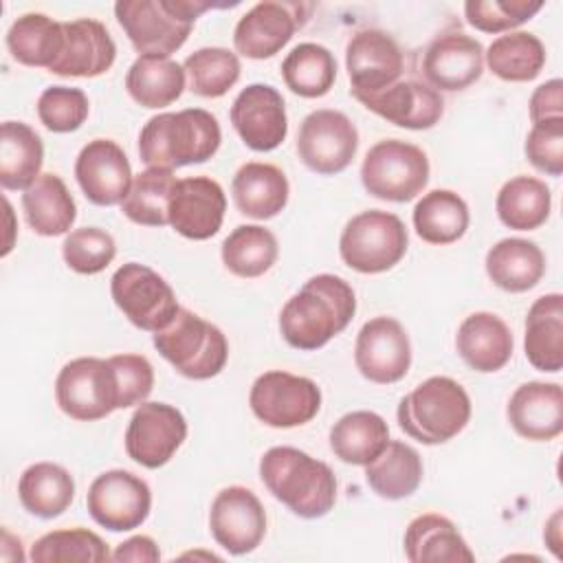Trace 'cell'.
Here are the masks:
<instances>
[{"label":"cell","mask_w":563,"mask_h":563,"mask_svg":"<svg viewBox=\"0 0 563 563\" xmlns=\"http://www.w3.org/2000/svg\"><path fill=\"white\" fill-rule=\"evenodd\" d=\"M354 312L356 295L352 286L339 275L319 273L284 303L279 332L290 347L312 352L343 332Z\"/></svg>","instance_id":"obj_1"},{"label":"cell","mask_w":563,"mask_h":563,"mask_svg":"<svg viewBox=\"0 0 563 563\" xmlns=\"http://www.w3.org/2000/svg\"><path fill=\"white\" fill-rule=\"evenodd\" d=\"M260 477L268 493L301 519H319L334 508L332 468L295 446H271L260 457Z\"/></svg>","instance_id":"obj_2"},{"label":"cell","mask_w":563,"mask_h":563,"mask_svg":"<svg viewBox=\"0 0 563 563\" xmlns=\"http://www.w3.org/2000/svg\"><path fill=\"white\" fill-rule=\"evenodd\" d=\"M222 143L218 119L202 108L161 112L139 134V156L147 167L169 169L207 163Z\"/></svg>","instance_id":"obj_3"},{"label":"cell","mask_w":563,"mask_h":563,"mask_svg":"<svg viewBox=\"0 0 563 563\" xmlns=\"http://www.w3.org/2000/svg\"><path fill=\"white\" fill-rule=\"evenodd\" d=\"M213 7L209 0H119L114 15L139 55L169 57L189 37L196 18Z\"/></svg>","instance_id":"obj_4"},{"label":"cell","mask_w":563,"mask_h":563,"mask_svg":"<svg viewBox=\"0 0 563 563\" xmlns=\"http://www.w3.org/2000/svg\"><path fill=\"white\" fill-rule=\"evenodd\" d=\"M398 427L422 444H444L471 420L466 389L449 376H431L405 394L396 409Z\"/></svg>","instance_id":"obj_5"},{"label":"cell","mask_w":563,"mask_h":563,"mask_svg":"<svg viewBox=\"0 0 563 563\" xmlns=\"http://www.w3.org/2000/svg\"><path fill=\"white\" fill-rule=\"evenodd\" d=\"M152 343L178 374L191 380L218 376L229 358L224 332L187 308H180L167 328L154 332Z\"/></svg>","instance_id":"obj_6"},{"label":"cell","mask_w":563,"mask_h":563,"mask_svg":"<svg viewBox=\"0 0 563 563\" xmlns=\"http://www.w3.org/2000/svg\"><path fill=\"white\" fill-rule=\"evenodd\" d=\"M409 233L405 222L389 211L369 209L347 220L339 238V255L345 266L363 275L394 268L407 253Z\"/></svg>","instance_id":"obj_7"},{"label":"cell","mask_w":563,"mask_h":563,"mask_svg":"<svg viewBox=\"0 0 563 563\" xmlns=\"http://www.w3.org/2000/svg\"><path fill=\"white\" fill-rule=\"evenodd\" d=\"M361 183L378 200L409 202L429 183V158L413 143L400 139L378 141L361 163Z\"/></svg>","instance_id":"obj_8"},{"label":"cell","mask_w":563,"mask_h":563,"mask_svg":"<svg viewBox=\"0 0 563 563\" xmlns=\"http://www.w3.org/2000/svg\"><path fill=\"white\" fill-rule=\"evenodd\" d=\"M59 409L79 422H92L119 409V383L110 358L79 356L68 361L55 378Z\"/></svg>","instance_id":"obj_9"},{"label":"cell","mask_w":563,"mask_h":563,"mask_svg":"<svg viewBox=\"0 0 563 563\" xmlns=\"http://www.w3.org/2000/svg\"><path fill=\"white\" fill-rule=\"evenodd\" d=\"M110 295L128 321L147 332H161L180 310L176 292L165 277L139 262H128L114 271Z\"/></svg>","instance_id":"obj_10"},{"label":"cell","mask_w":563,"mask_h":563,"mask_svg":"<svg viewBox=\"0 0 563 563\" xmlns=\"http://www.w3.org/2000/svg\"><path fill=\"white\" fill-rule=\"evenodd\" d=\"M249 405L266 427L292 429L310 422L319 413L321 389L308 376L271 369L253 380Z\"/></svg>","instance_id":"obj_11"},{"label":"cell","mask_w":563,"mask_h":563,"mask_svg":"<svg viewBox=\"0 0 563 563\" xmlns=\"http://www.w3.org/2000/svg\"><path fill=\"white\" fill-rule=\"evenodd\" d=\"M358 150V130L339 110L321 108L303 117L297 132L301 163L321 176H334L350 167Z\"/></svg>","instance_id":"obj_12"},{"label":"cell","mask_w":563,"mask_h":563,"mask_svg":"<svg viewBox=\"0 0 563 563\" xmlns=\"http://www.w3.org/2000/svg\"><path fill=\"white\" fill-rule=\"evenodd\" d=\"M88 515L110 532L139 528L152 510V490L139 475L110 468L97 475L86 495Z\"/></svg>","instance_id":"obj_13"},{"label":"cell","mask_w":563,"mask_h":563,"mask_svg":"<svg viewBox=\"0 0 563 563\" xmlns=\"http://www.w3.org/2000/svg\"><path fill=\"white\" fill-rule=\"evenodd\" d=\"M310 4L262 0L253 4L233 29V46L249 59L277 55L308 20Z\"/></svg>","instance_id":"obj_14"},{"label":"cell","mask_w":563,"mask_h":563,"mask_svg":"<svg viewBox=\"0 0 563 563\" xmlns=\"http://www.w3.org/2000/svg\"><path fill=\"white\" fill-rule=\"evenodd\" d=\"M187 438V420L174 405L141 402L125 429V453L143 468L165 466Z\"/></svg>","instance_id":"obj_15"},{"label":"cell","mask_w":563,"mask_h":563,"mask_svg":"<svg viewBox=\"0 0 563 563\" xmlns=\"http://www.w3.org/2000/svg\"><path fill=\"white\" fill-rule=\"evenodd\" d=\"M354 365L363 378L376 385L405 378L411 367V341L402 323L385 314L365 321L356 334Z\"/></svg>","instance_id":"obj_16"},{"label":"cell","mask_w":563,"mask_h":563,"mask_svg":"<svg viewBox=\"0 0 563 563\" xmlns=\"http://www.w3.org/2000/svg\"><path fill=\"white\" fill-rule=\"evenodd\" d=\"M209 530L229 554H249L266 534V510L251 488L227 486L211 501Z\"/></svg>","instance_id":"obj_17"},{"label":"cell","mask_w":563,"mask_h":563,"mask_svg":"<svg viewBox=\"0 0 563 563\" xmlns=\"http://www.w3.org/2000/svg\"><path fill=\"white\" fill-rule=\"evenodd\" d=\"M231 123L242 143L253 152L279 147L288 134L286 103L271 84H249L231 103Z\"/></svg>","instance_id":"obj_18"},{"label":"cell","mask_w":563,"mask_h":563,"mask_svg":"<svg viewBox=\"0 0 563 563\" xmlns=\"http://www.w3.org/2000/svg\"><path fill=\"white\" fill-rule=\"evenodd\" d=\"M405 66L398 42L380 29L356 31L345 46L352 97L374 95L396 84Z\"/></svg>","instance_id":"obj_19"},{"label":"cell","mask_w":563,"mask_h":563,"mask_svg":"<svg viewBox=\"0 0 563 563\" xmlns=\"http://www.w3.org/2000/svg\"><path fill=\"white\" fill-rule=\"evenodd\" d=\"M227 196L218 180L209 176H187L178 178L172 189L167 220L176 233L200 242L220 231Z\"/></svg>","instance_id":"obj_20"},{"label":"cell","mask_w":563,"mask_h":563,"mask_svg":"<svg viewBox=\"0 0 563 563\" xmlns=\"http://www.w3.org/2000/svg\"><path fill=\"white\" fill-rule=\"evenodd\" d=\"M75 178L88 202L97 207L121 205L134 180L123 147L110 139H92L79 150Z\"/></svg>","instance_id":"obj_21"},{"label":"cell","mask_w":563,"mask_h":563,"mask_svg":"<svg viewBox=\"0 0 563 563\" xmlns=\"http://www.w3.org/2000/svg\"><path fill=\"white\" fill-rule=\"evenodd\" d=\"M482 73L484 46L462 31L438 35L422 57V75L438 92L464 90L473 86Z\"/></svg>","instance_id":"obj_22"},{"label":"cell","mask_w":563,"mask_h":563,"mask_svg":"<svg viewBox=\"0 0 563 563\" xmlns=\"http://www.w3.org/2000/svg\"><path fill=\"white\" fill-rule=\"evenodd\" d=\"M354 99L380 119L407 130H429L444 114L442 95L418 79L396 81L380 92L358 95Z\"/></svg>","instance_id":"obj_23"},{"label":"cell","mask_w":563,"mask_h":563,"mask_svg":"<svg viewBox=\"0 0 563 563\" xmlns=\"http://www.w3.org/2000/svg\"><path fill=\"white\" fill-rule=\"evenodd\" d=\"M64 46L57 62L48 68L59 77H99L117 59V44L103 22L79 18L62 22Z\"/></svg>","instance_id":"obj_24"},{"label":"cell","mask_w":563,"mask_h":563,"mask_svg":"<svg viewBox=\"0 0 563 563\" xmlns=\"http://www.w3.org/2000/svg\"><path fill=\"white\" fill-rule=\"evenodd\" d=\"M506 418L515 433L526 440H554L563 431L561 385L543 380H528L519 385L506 405Z\"/></svg>","instance_id":"obj_25"},{"label":"cell","mask_w":563,"mask_h":563,"mask_svg":"<svg viewBox=\"0 0 563 563\" xmlns=\"http://www.w3.org/2000/svg\"><path fill=\"white\" fill-rule=\"evenodd\" d=\"M455 347L462 361L482 374H490L501 369L515 347V339L510 328L495 312H473L468 314L455 334Z\"/></svg>","instance_id":"obj_26"},{"label":"cell","mask_w":563,"mask_h":563,"mask_svg":"<svg viewBox=\"0 0 563 563\" xmlns=\"http://www.w3.org/2000/svg\"><path fill=\"white\" fill-rule=\"evenodd\" d=\"M231 194L242 216L253 220H271L288 205L290 185L277 165L251 161L235 172Z\"/></svg>","instance_id":"obj_27"},{"label":"cell","mask_w":563,"mask_h":563,"mask_svg":"<svg viewBox=\"0 0 563 563\" xmlns=\"http://www.w3.org/2000/svg\"><path fill=\"white\" fill-rule=\"evenodd\" d=\"M523 352L539 372H561L563 367V295L548 292L534 299L526 317Z\"/></svg>","instance_id":"obj_28"},{"label":"cell","mask_w":563,"mask_h":563,"mask_svg":"<svg viewBox=\"0 0 563 563\" xmlns=\"http://www.w3.org/2000/svg\"><path fill=\"white\" fill-rule=\"evenodd\" d=\"M405 556L411 563H438V561H475V554L466 545L457 526L438 512H424L409 521L405 530Z\"/></svg>","instance_id":"obj_29"},{"label":"cell","mask_w":563,"mask_h":563,"mask_svg":"<svg viewBox=\"0 0 563 563\" xmlns=\"http://www.w3.org/2000/svg\"><path fill=\"white\" fill-rule=\"evenodd\" d=\"M488 279L506 292H526L545 275V255L523 238H504L493 244L484 260Z\"/></svg>","instance_id":"obj_30"},{"label":"cell","mask_w":563,"mask_h":563,"mask_svg":"<svg viewBox=\"0 0 563 563\" xmlns=\"http://www.w3.org/2000/svg\"><path fill=\"white\" fill-rule=\"evenodd\" d=\"M22 209L29 227L44 238L68 233L77 218L75 198L57 174H40V178L24 189Z\"/></svg>","instance_id":"obj_31"},{"label":"cell","mask_w":563,"mask_h":563,"mask_svg":"<svg viewBox=\"0 0 563 563\" xmlns=\"http://www.w3.org/2000/svg\"><path fill=\"white\" fill-rule=\"evenodd\" d=\"M44 163V143L24 121H4L0 128V185L7 191H24L37 178Z\"/></svg>","instance_id":"obj_32"},{"label":"cell","mask_w":563,"mask_h":563,"mask_svg":"<svg viewBox=\"0 0 563 563\" xmlns=\"http://www.w3.org/2000/svg\"><path fill=\"white\" fill-rule=\"evenodd\" d=\"M18 497L29 515L55 519L70 508L75 499V479L55 462H35L22 471Z\"/></svg>","instance_id":"obj_33"},{"label":"cell","mask_w":563,"mask_h":563,"mask_svg":"<svg viewBox=\"0 0 563 563\" xmlns=\"http://www.w3.org/2000/svg\"><path fill=\"white\" fill-rule=\"evenodd\" d=\"M420 453L400 440H389L385 449L365 464V482L383 499H405L413 495L422 482Z\"/></svg>","instance_id":"obj_34"},{"label":"cell","mask_w":563,"mask_h":563,"mask_svg":"<svg viewBox=\"0 0 563 563\" xmlns=\"http://www.w3.org/2000/svg\"><path fill=\"white\" fill-rule=\"evenodd\" d=\"M125 90L143 108L172 106L185 90V68L172 57L139 55L128 68Z\"/></svg>","instance_id":"obj_35"},{"label":"cell","mask_w":563,"mask_h":563,"mask_svg":"<svg viewBox=\"0 0 563 563\" xmlns=\"http://www.w3.org/2000/svg\"><path fill=\"white\" fill-rule=\"evenodd\" d=\"M413 229L427 244H453L457 242L471 222L468 205L451 189H431L413 207Z\"/></svg>","instance_id":"obj_36"},{"label":"cell","mask_w":563,"mask_h":563,"mask_svg":"<svg viewBox=\"0 0 563 563\" xmlns=\"http://www.w3.org/2000/svg\"><path fill=\"white\" fill-rule=\"evenodd\" d=\"M389 442V427L376 411L358 409L341 416L330 429L332 453L354 466L369 464Z\"/></svg>","instance_id":"obj_37"},{"label":"cell","mask_w":563,"mask_h":563,"mask_svg":"<svg viewBox=\"0 0 563 563\" xmlns=\"http://www.w3.org/2000/svg\"><path fill=\"white\" fill-rule=\"evenodd\" d=\"M64 46L62 22L46 13H24L7 31V48L11 57L24 66L51 68Z\"/></svg>","instance_id":"obj_38"},{"label":"cell","mask_w":563,"mask_h":563,"mask_svg":"<svg viewBox=\"0 0 563 563\" xmlns=\"http://www.w3.org/2000/svg\"><path fill=\"white\" fill-rule=\"evenodd\" d=\"M495 209L504 227L515 231H534L550 216L552 194L541 178L515 176L497 191Z\"/></svg>","instance_id":"obj_39"},{"label":"cell","mask_w":563,"mask_h":563,"mask_svg":"<svg viewBox=\"0 0 563 563\" xmlns=\"http://www.w3.org/2000/svg\"><path fill=\"white\" fill-rule=\"evenodd\" d=\"M484 64L504 81H532L545 66V46L534 33L510 31L490 42Z\"/></svg>","instance_id":"obj_40"},{"label":"cell","mask_w":563,"mask_h":563,"mask_svg":"<svg viewBox=\"0 0 563 563\" xmlns=\"http://www.w3.org/2000/svg\"><path fill=\"white\" fill-rule=\"evenodd\" d=\"M282 79L290 92L303 99L323 97L334 86L336 59L323 44L301 42L284 57Z\"/></svg>","instance_id":"obj_41"},{"label":"cell","mask_w":563,"mask_h":563,"mask_svg":"<svg viewBox=\"0 0 563 563\" xmlns=\"http://www.w3.org/2000/svg\"><path fill=\"white\" fill-rule=\"evenodd\" d=\"M220 255L229 273L253 279L271 271L277 262L279 244L271 229L260 224H240L224 238Z\"/></svg>","instance_id":"obj_42"},{"label":"cell","mask_w":563,"mask_h":563,"mask_svg":"<svg viewBox=\"0 0 563 563\" xmlns=\"http://www.w3.org/2000/svg\"><path fill=\"white\" fill-rule=\"evenodd\" d=\"M176 180L178 178L174 176V172L158 167H147L145 172L136 174L125 200L121 202L123 216L141 227L169 224L167 205Z\"/></svg>","instance_id":"obj_43"},{"label":"cell","mask_w":563,"mask_h":563,"mask_svg":"<svg viewBox=\"0 0 563 563\" xmlns=\"http://www.w3.org/2000/svg\"><path fill=\"white\" fill-rule=\"evenodd\" d=\"M189 90L205 99L227 95L240 79L242 66L233 51L222 46H205L187 55L183 62Z\"/></svg>","instance_id":"obj_44"},{"label":"cell","mask_w":563,"mask_h":563,"mask_svg":"<svg viewBox=\"0 0 563 563\" xmlns=\"http://www.w3.org/2000/svg\"><path fill=\"white\" fill-rule=\"evenodd\" d=\"M112 559L106 541L88 528H64L42 534L31 548V561L57 563V561H92L101 563Z\"/></svg>","instance_id":"obj_45"},{"label":"cell","mask_w":563,"mask_h":563,"mask_svg":"<svg viewBox=\"0 0 563 563\" xmlns=\"http://www.w3.org/2000/svg\"><path fill=\"white\" fill-rule=\"evenodd\" d=\"M117 255L114 238L99 227H81L66 235L62 257L66 266L79 275H97Z\"/></svg>","instance_id":"obj_46"},{"label":"cell","mask_w":563,"mask_h":563,"mask_svg":"<svg viewBox=\"0 0 563 563\" xmlns=\"http://www.w3.org/2000/svg\"><path fill=\"white\" fill-rule=\"evenodd\" d=\"M543 9L541 0H468L466 22L482 33H510Z\"/></svg>","instance_id":"obj_47"},{"label":"cell","mask_w":563,"mask_h":563,"mask_svg":"<svg viewBox=\"0 0 563 563\" xmlns=\"http://www.w3.org/2000/svg\"><path fill=\"white\" fill-rule=\"evenodd\" d=\"M88 112L90 103L81 88L51 86L37 99L40 123L55 134L79 130L88 119Z\"/></svg>","instance_id":"obj_48"},{"label":"cell","mask_w":563,"mask_h":563,"mask_svg":"<svg viewBox=\"0 0 563 563\" xmlns=\"http://www.w3.org/2000/svg\"><path fill=\"white\" fill-rule=\"evenodd\" d=\"M526 158L548 176L563 174V119L532 125L523 143Z\"/></svg>","instance_id":"obj_49"},{"label":"cell","mask_w":563,"mask_h":563,"mask_svg":"<svg viewBox=\"0 0 563 563\" xmlns=\"http://www.w3.org/2000/svg\"><path fill=\"white\" fill-rule=\"evenodd\" d=\"M110 363L119 383V409H128L147 400L154 387V367L141 354H114Z\"/></svg>","instance_id":"obj_50"},{"label":"cell","mask_w":563,"mask_h":563,"mask_svg":"<svg viewBox=\"0 0 563 563\" xmlns=\"http://www.w3.org/2000/svg\"><path fill=\"white\" fill-rule=\"evenodd\" d=\"M532 125L563 119V81L559 77L541 84L530 95L528 103Z\"/></svg>","instance_id":"obj_51"},{"label":"cell","mask_w":563,"mask_h":563,"mask_svg":"<svg viewBox=\"0 0 563 563\" xmlns=\"http://www.w3.org/2000/svg\"><path fill=\"white\" fill-rule=\"evenodd\" d=\"M112 561H134V563H156L161 561V550L152 537L136 534L125 539L112 552Z\"/></svg>","instance_id":"obj_52"},{"label":"cell","mask_w":563,"mask_h":563,"mask_svg":"<svg viewBox=\"0 0 563 563\" xmlns=\"http://www.w3.org/2000/svg\"><path fill=\"white\" fill-rule=\"evenodd\" d=\"M559 521H561V508L552 515V519L548 521V528H545V541H548V545H550V550L556 554V556H561V552H559V545H561V539H559Z\"/></svg>","instance_id":"obj_53"}]
</instances>
